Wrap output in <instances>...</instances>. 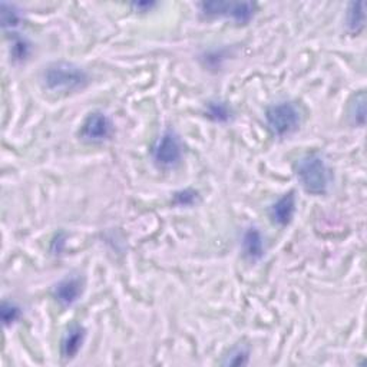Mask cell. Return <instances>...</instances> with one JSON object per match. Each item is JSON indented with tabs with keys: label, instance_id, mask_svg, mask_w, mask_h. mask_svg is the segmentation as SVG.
Returning a JSON list of instances; mask_svg holds the SVG:
<instances>
[{
	"label": "cell",
	"instance_id": "cell-1",
	"mask_svg": "<svg viewBox=\"0 0 367 367\" xmlns=\"http://www.w3.org/2000/svg\"><path fill=\"white\" fill-rule=\"evenodd\" d=\"M296 174L308 194L323 195L327 193L330 172L325 160L318 154L313 152L301 157L296 164Z\"/></svg>",
	"mask_w": 367,
	"mask_h": 367
},
{
	"label": "cell",
	"instance_id": "cell-2",
	"mask_svg": "<svg viewBox=\"0 0 367 367\" xmlns=\"http://www.w3.org/2000/svg\"><path fill=\"white\" fill-rule=\"evenodd\" d=\"M43 80L48 89L55 92H75L86 86V72L69 62H56L48 66L43 73Z\"/></svg>",
	"mask_w": 367,
	"mask_h": 367
},
{
	"label": "cell",
	"instance_id": "cell-3",
	"mask_svg": "<svg viewBox=\"0 0 367 367\" xmlns=\"http://www.w3.org/2000/svg\"><path fill=\"white\" fill-rule=\"evenodd\" d=\"M265 119L271 131L277 136L290 135L301 122L300 111L291 102H280L268 107L265 111Z\"/></svg>",
	"mask_w": 367,
	"mask_h": 367
},
{
	"label": "cell",
	"instance_id": "cell-4",
	"mask_svg": "<svg viewBox=\"0 0 367 367\" xmlns=\"http://www.w3.org/2000/svg\"><path fill=\"white\" fill-rule=\"evenodd\" d=\"M152 155L154 161L160 167H175L182 158V144L179 136L174 131H165L157 141Z\"/></svg>",
	"mask_w": 367,
	"mask_h": 367
},
{
	"label": "cell",
	"instance_id": "cell-5",
	"mask_svg": "<svg viewBox=\"0 0 367 367\" xmlns=\"http://www.w3.org/2000/svg\"><path fill=\"white\" fill-rule=\"evenodd\" d=\"M207 16H229L237 22L246 23L254 15L253 4H228V2H208L201 5Z\"/></svg>",
	"mask_w": 367,
	"mask_h": 367
},
{
	"label": "cell",
	"instance_id": "cell-6",
	"mask_svg": "<svg viewBox=\"0 0 367 367\" xmlns=\"http://www.w3.org/2000/svg\"><path fill=\"white\" fill-rule=\"evenodd\" d=\"M112 133V122L102 112L90 114L80 129V136L90 143H101L108 140Z\"/></svg>",
	"mask_w": 367,
	"mask_h": 367
},
{
	"label": "cell",
	"instance_id": "cell-7",
	"mask_svg": "<svg viewBox=\"0 0 367 367\" xmlns=\"http://www.w3.org/2000/svg\"><path fill=\"white\" fill-rule=\"evenodd\" d=\"M82 291L83 282L79 277H76V275H72V277H66L55 287V297L62 306L68 307L79 300Z\"/></svg>",
	"mask_w": 367,
	"mask_h": 367
},
{
	"label": "cell",
	"instance_id": "cell-8",
	"mask_svg": "<svg viewBox=\"0 0 367 367\" xmlns=\"http://www.w3.org/2000/svg\"><path fill=\"white\" fill-rule=\"evenodd\" d=\"M296 212V197L294 193H289L283 195L279 201H275L271 205L270 215L272 221L279 225H289Z\"/></svg>",
	"mask_w": 367,
	"mask_h": 367
},
{
	"label": "cell",
	"instance_id": "cell-9",
	"mask_svg": "<svg viewBox=\"0 0 367 367\" xmlns=\"http://www.w3.org/2000/svg\"><path fill=\"white\" fill-rule=\"evenodd\" d=\"M85 340V330L80 326L71 327L62 340V356L72 359L78 354Z\"/></svg>",
	"mask_w": 367,
	"mask_h": 367
},
{
	"label": "cell",
	"instance_id": "cell-10",
	"mask_svg": "<svg viewBox=\"0 0 367 367\" xmlns=\"http://www.w3.org/2000/svg\"><path fill=\"white\" fill-rule=\"evenodd\" d=\"M243 248L246 255L250 260H260L264 254V241L257 228H248L244 239H243Z\"/></svg>",
	"mask_w": 367,
	"mask_h": 367
},
{
	"label": "cell",
	"instance_id": "cell-11",
	"mask_svg": "<svg viewBox=\"0 0 367 367\" xmlns=\"http://www.w3.org/2000/svg\"><path fill=\"white\" fill-rule=\"evenodd\" d=\"M2 20L5 28H15L20 22V15L15 9V6H9L6 4L2 5Z\"/></svg>",
	"mask_w": 367,
	"mask_h": 367
},
{
	"label": "cell",
	"instance_id": "cell-12",
	"mask_svg": "<svg viewBox=\"0 0 367 367\" xmlns=\"http://www.w3.org/2000/svg\"><path fill=\"white\" fill-rule=\"evenodd\" d=\"M361 8H363V4H353L349 11V26L353 30H359L363 26L364 13H363Z\"/></svg>",
	"mask_w": 367,
	"mask_h": 367
},
{
	"label": "cell",
	"instance_id": "cell-13",
	"mask_svg": "<svg viewBox=\"0 0 367 367\" xmlns=\"http://www.w3.org/2000/svg\"><path fill=\"white\" fill-rule=\"evenodd\" d=\"M20 315V310L19 307H16L13 303H4L2 306V317H4V321L5 325H12L15 323V321L19 318Z\"/></svg>",
	"mask_w": 367,
	"mask_h": 367
},
{
	"label": "cell",
	"instance_id": "cell-14",
	"mask_svg": "<svg viewBox=\"0 0 367 367\" xmlns=\"http://www.w3.org/2000/svg\"><path fill=\"white\" fill-rule=\"evenodd\" d=\"M364 102H366V98H364V94H360L354 104L351 105V109H350V116L354 119V122H357V118H360V124L364 122Z\"/></svg>",
	"mask_w": 367,
	"mask_h": 367
},
{
	"label": "cell",
	"instance_id": "cell-15",
	"mask_svg": "<svg viewBox=\"0 0 367 367\" xmlns=\"http://www.w3.org/2000/svg\"><path fill=\"white\" fill-rule=\"evenodd\" d=\"M208 114L215 121H227L228 116H229L228 108L224 104H221V102L211 104L210 108H208Z\"/></svg>",
	"mask_w": 367,
	"mask_h": 367
}]
</instances>
